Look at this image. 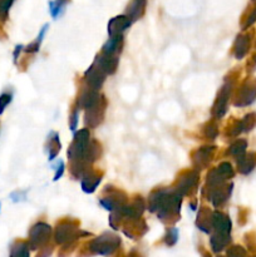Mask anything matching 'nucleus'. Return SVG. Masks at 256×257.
<instances>
[{"instance_id": "obj_1", "label": "nucleus", "mask_w": 256, "mask_h": 257, "mask_svg": "<svg viewBox=\"0 0 256 257\" xmlns=\"http://www.w3.org/2000/svg\"><path fill=\"white\" fill-rule=\"evenodd\" d=\"M119 240L117 238H99V240L94 241L90 246L92 251L94 253H99V255H110L113 251L117 248V246L119 245Z\"/></svg>"}, {"instance_id": "obj_2", "label": "nucleus", "mask_w": 256, "mask_h": 257, "mask_svg": "<svg viewBox=\"0 0 256 257\" xmlns=\"http://www.w3.org/2000/svg\"><path fill=\"white\" fill-rule=\"evenodd\" d=\"M10 257H29V252H28L27 245L23 242L15 243L12 248Z\"/></svg>"}, {"instance_id": "obj_3", "label": "nucleus", "mask_w": 256, "mask_h": 257, "mask_svg": "<svg viewBox=\"0 0 256 257\" xmlns=\"http://www.w3.org/2000/svg\"><path fill=\"white\" fill-rule=\"evenodd\" d=\"M10 100H12V95H10V94H2V95H0V114H2L3 110L5 109V107L9 104Z\"/></svg>"}, {"instance_id": "obj_4", "label": "nucleus", "mask_w": 256, "mask_h": 257, "mask_svg": "<svg viewBox=\"0 0 256 257\" xmlns=\"http://www.w3.org/2000/svg\"><path fill=\"white\" fill-rule=\"evenodd\" d=\"M227 255L228 257H245V251L241 247H233L228 250Z\"/></svg>"}]
</instances>
